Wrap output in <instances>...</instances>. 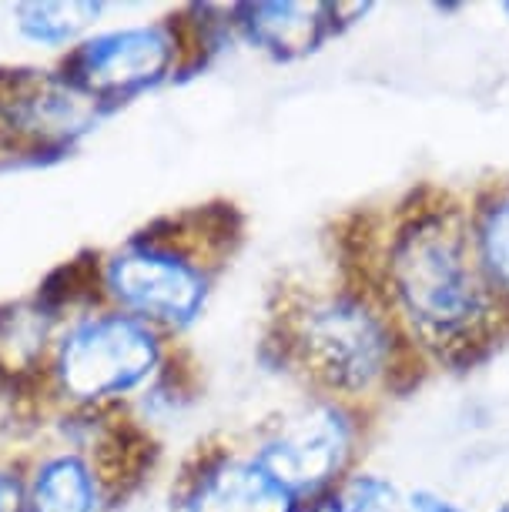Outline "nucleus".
Masks as SVG:
<instances>
[{"label": "nucleus", "instance_id": "1a4fd4ad", "mask_svg": "<svg viewBox=\"0 0 509 512\" xmlns=\"http://www.w3.org/2000/svg\"><path fill=\"white\" fill-rule=\"evenodd\" d=\"M342 7L332 4H242L235 7V27L265 54L292 61L305 57L335 31Z\"/></svg>", "mask_w": 509, "mask_h": 512}, {"label": "nucleus", "instance_id": "39448f33", "mask_svg": "<svg viewBox=\"0 0 509 512\" xmlns=\"http://www.w3.org/2000/svg\"><path fill=\"white\" fill-rule=\"evenodd\" d=\"M355 449H359L355 405L322 399L309 409L285 415L248 452L278 486H285L305 506L315 499L325 502L345 476H352L349 466Z\"/></svg>", "mask_w": 509, "mask_h": 512}, {"label": "nucleus", "instance_id": "9d476101", "mask_svg": "<svg viewBox=\"0 0 509 512\" xmlns=\"http://www.w3.org/2000/svg\"><path fill=\"white\" fill-rule=\"evenodd\" d=\"M104 479L78 452H54L24 479V512H101Z\"/></svg>", "mask_w": 509, "mask_h": 512}, {"label": "nucleus", "instance_id": "0eeeda50", "mask_svg": "<svg viewBox=\"0 0 509 512\" xmlns=\"http://www.w3.org/2000/svg\"><path fill=\"white\" fill-rule=\"evenodd\" d=\"M104 111L57 71H0V154H57Z\"/></svg>", "mask_w": 509, "mask_h": 512}, {"label": "nucleus", "instance_id": "f257e3e1", "mask_svg": "<svg viewBox=\"0 0 509 512\" xmlns=\"http://www.w3.org/2000/svg\"><path fill=\"white\" fill-rule=\"evenodd\" d=\"M355 285L386 308L419 359L476 362L506 325L479 272L469 208L436 188L392 211L389 228L362 251Z\"/></svg>", "mask_w": 509, "mask_h": 512}, {"label": "nucleus", "instance_id": "9b49d317", "mask_svg": "<svg viewBox=\"0 0 509 512\" xmlns=\"http://www.w3.org/2000/svg\"><path fill=\"white\" fill-rule=\"evenodd\" d=\"M479 272L509 325V185H489L469 208Z\"/></svg>", "mask_w": 509, "mask_h": 512}, {"label": "nucleus", "instance_id": "423d86ee", "mask_svg": "<svg viewBox=\"0 0 509 512\" xmlns=\"http://www.w3.org/2000/svg\"><path fill=\"white\" fill-rule=\"evenodd\" d=\"M185 57V37L175 24L128 27V31H111L74 47L57 74L81 94L111 108L168 81Z\"/></svg>", "mask_w": 509, "mask_h": 512}, {"label": "nucleus", "instance_id": "20e7f679", "mask_svg": "<svg viewBox=\"0 0 509 512\" xmlns=\"http://www.w3.org/2000/svg\"><path fill=\"white\" fill-rule=\"evenodd\" d=\"M165 335L118 308L78 318L51 352L47 379L74 405H104L161 369Z\"/></svg>", "mask_w": 509, "mask_h": 512}, {"label": "nucleus", "instance_id": "f03ea898", "mask_svg": "<svg viewBox=\"0 0 509 512\" xmlns=\"http://www.w3.org/2000/svg\"><path fill=\"white\" fill-rule=\"evenodd\" d=\"M275 345L292 372L342 405L389 392L406 362L419 359L362 285L288 295L275 315Z\"/></svg>", "mask_w": 509, "mask_h": 512}, {"label": "nucleus", "instance_id": "7ed1b4c3", "mask_svg": "<svg viewBox=\"0 0 509 512\" xmlns=\"http://www.w3.org/2000/svg\"><path fill=\"white\" fill-rule=\"evenodd\" d=\"M238 241L232 208H195L141 231L101 262V298L151 328L181 332L205 308Z\"/></svg>", "mask_w": 509, "mask_h": 512}, {"label": "nucleus", "instance_id": "4468645a", "mask_svg": "<svg viewBox=\"0 0 509 512\" xmlns=\"http://www.w3.org/2000/svg\"><path fill=\"white\" fill-rule=\"evenodd\" d=\"M0 512H24V476L11 466H0Z\"/></svg>", "mask_w": 509, "mask_h": 512}, {"label": "nucleus", "instance_id": "2eb2a0df", "mask_svg": "<svg viewBox=\"0 0 509 512\" xmlns=\"http://www.w3.org/2000/svg\"><path fill=\"white\" fill-rule=\"evenodd\" d=\"M499 512H509V506H503V509H499Z\"/></svg>", "mask_w": 509, "mask_h": 512}, {"label": "nucleus", "instance_id": "f8f14e48", "mask_svg": "<svg viewBox=\"0 0 509 512\" xmlns=\"http://www.w3.org/2000/svg\"><path fill=\"white\" fill-rule=\"evenodd\" d=\"M325 512H459L436 492L426 489H402L392 479L376 472H352L345 476L329 499Z\"/></svg>", "mask_w": 509, "mask_h": 512}, {"label": "nucleus", "instance_id": "ddd939ff", "mask_svg": "<svg viewBox=\"0 0 509 512\" xmlns=\"http://www.w3.org/2000/svg\"><path fill=\"white\" fill-rule=\"evenodd\" d=\"M101 14V4H24L17 7V27L34 44H67L74 41L84 27H91L94 17Z\"/></svg>", "mask_w": 509, "mask_h": 512}, {"label": "nucleus", "instance_id": "6e6552de", "mask_svg": "<svg viewBox=\"0 0 509 512\" xmlns=\"http://www.w3.org/2000/svg\"><path fill=\"white\" fill-rule=\"evenodd\" d=\"M305 506L268 476L252 452L218 449L198 459L181 486V512H302Z\"/></svg>", "mask_w": 509, "mask_h": 512}]
</instances>
